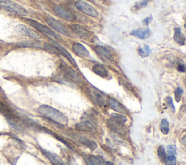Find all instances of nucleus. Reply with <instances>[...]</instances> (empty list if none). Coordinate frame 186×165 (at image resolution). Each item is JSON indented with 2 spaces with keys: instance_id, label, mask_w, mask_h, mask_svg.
<instances>
[{
  "instance_id": "nucleus-1",
  "label": "nucleus",
  "mask_w": 186,
  "mask_h": 165,
  "mask_svg": "<svg viewBox=\"0 0 186 165\" xmlns=\"http://www.w3.org/2000/svg\"><path fill=\"white\" fill-rule=\"evenodd\" d=\"M37 112L45 118L50 119L56 125L64 127L68 123L67 117L62 112L48 105H41L37 109Z\"/></svg>"
},
{
  "instance_id": "nucleus-2",
  "label": "nucleus",
  "mask_w": 186,
  "mask_h": 165,
  "mask_svg": "<svg viewBox=\"0 0 186 165\" xmlns=\"http://www.w3.org/2000/svg\"><path fill=\"white\" fill-rule=\"evenodd\" d=\"M0 7L18 16H26L28 12L24 7L12 0H0Z\"/></svg>"
},
{
  "instance_id": "nucleus-3",
  "label": "nucleus",
  "mask_w": 186,
  "mask_h": 165,
  "mask_svg": "<svg viewBox=\"0 0 186 165\" xmlns=\"http://www.w3.org/2000/svg\"><path fill=\"white\" fill-rule=\"evenodd\" d=\"M75 6L79 10L84 13L85 15L92 17H98V13L90 3L87 2L84 0H77L75 2Z\"/></svg>"
},
{
  "instance_id": "nucleus-4",
  "label": "nucleus",
  "mask_w": 186,
  "mask_h": 165,
  "mask_svg": "<svg viewBox=\"0 0 186 165\" xmlns=\"http://www.w3.org/2000/svg\"><path fill=\"white\" fill-rule=\"evenodd\" d=\"M107 125H108V128L110 130L117 133L118 135H124L126 134V132H127V129H126V126L124 125V123L116 120V119L113 118V117L108 119Z\"/></svg>"
},
{
  "instance_id": "nucleus-5",
  "label": "nucleus",
  "mask_w": 186,
  "mask_h": 165,
  "mask_svg": "<svg viewBox=\"0 0 186 165\" xmlns=\"http://www.w3.org/2000/svg\"><path fill=\"white\" fill-rule=\"evenodd\" d=\"M27 20H28V22H29V24H30L31 25H32L33 28H35L37 30L40 31L41 33H44V34L47 35V36L53 37V38L58 39V40H60L61 39V37L59 36L58 34H57L56 33L54 32L52 30H51L50 28H49L48 27L45 26V25H42L40 23L37 22V21L33 20L28 19Z\"/></svg>"
},
{
  "instance_id": "nucleus-6",
  "label": "nucleus",
  "mask_w": 186,
  "mask_h": 165,
  "mask_svg": "<svg viewBox=\"0 0 186 165\" xmlns=\"http://www.w3.org/2000/svg\"><path fill=\"white\" fill-rule=\"evenodd\" d=\"M89 95L92 101L99 107H104L106 105L107 99L106 96L101 91L94 88H89Z\"/></svg>"
},
{
  "instance_id": "nucleus-7",
  "label": "nucleus",
  "mask_w": 186,
  "mask_h": 165,
  "mask_svg": "<svg viewBox=\"0 0 186 165\" xmlns=\"http://www.w3.org/2000/svg\"><path fill=\"white\" fill-rule=\"evenodd\" d=\"M46 22L49 26L52 27V28H54L55 30H56L57 31H58L59 33H62V34L64 35V36H71L70 31L67 28L66 25H63L62 23H60V21L58 20L49 17L46 19Z\"/></svg>"
},
{
  "instance_id": "nucleus-8",
  "label": "nucleus",
  "mask_w": 186,
  "mask_h": 165,
  "mask_svg": "<svg viewBox=\"0 0 186 165\" xmlns=\"http://www.w3.org/2000/svg\"><path fill=\"white\" fill-rule=\"evenodd\" d=\"M53 10L58 16L67 21H73L75 20V15L64 6L61 5H55L53 7Z\"/></svg>"
},
{
  "instance_id": "nucleus-9",
  "label": "nucleus",
  "mask_w": 186,
  "mask_h": 165,
  "mask_svg": "<svg viewBox=\"0 0 186 165\" xmlns=\"http://www.w3.org/2000/svg\"><path fill=\"white\" fill-rule=\"evenodd\" d=\"M60 69L64 72V75L70 79L71 81H74L76 83H82V80L80 76L76 73L74 69L66 65V64H62L60 65Z\"/></svg>"
},
{
  "instance_id": "nucleus-10",
  "label": "nucleus",
  "mask_w": 186,
  "mask_h": 165,
  "mask_svg": "<svg viewBox=\"0 0 186 165\" xmlns=\"http://www.w3.org/2000/svg\"><path fill=\"white\" fill-rule=\"evenodd\" d=\"M39 148H40V151L42 152V154L48 159L49 162L52 163V165H67L66 163L63 162L62 159L57 154L50 152L49 151L45 150V149L42 148L41 147H39Z\"/></svg>"
},
{
  "instance_id": "nucleus-11",
  "label": "nucleus",
  "mask_w": 186,
  "mask_h": 165,
  "mask_svg": "<svg viewBox=\"0 0 186 165\" xmlns=\"http://www.w3.org/2000/svg\"><path fill=\"white\" fill-rule=\"evenodd\" d=\"M16 30L18 33H21L24 36L31 37V38H34L36 40H39L41 38V36H39L37 33H36L32 29L29 28V27L25 26L24 25H18L16 26Z\"/></svg>"
},
{
  "instance_id": "nucleus-12",
  "label": "nucleus",
  "mask_w": 186,
  "mask_h": 165,
  "mask_svg": "<svg viewBox=\"0 0 186 165\" xmlns=\"http://www.w3.org/2000/svg\"><path fill=\"white\" fill-rule=\"evenodd\" d=\"M72 50L75 54L80 57L88 58L90 57V53H89L88 50L85 48L84 46H83L79 43H76L73 45Z\"/></svg>"
},
{
  "instance_id": "nucleus-13",
  "label": "nucleus",
  "mask_w": 186,
  "mask_h": 165,
  "mask_svg": "<svg viewBox=\"0 0 186 165\" xmlns=\"http://www.w3.org/2000/svg\"><path fill=\"white\" fill-rule=\"evenodd\" d=\"M70 28L71 31H74L77 36L81 37V38H87V37L90 36V32L85 28L82 26V25L78 24H73L71 25Z\"/></svg>"
},
{
  "instance_id": "nucleus-14",
  "label": "nucleus",
  "mask_w": 186,
  "mask_h": 165,
  "mask_svg": "<svg viewBox=\"0 0 186 165\" xmlns=\"http://www.w3.org/2000/svg\"><path fill=\"white\" fill-rule=\"evenodd\" d=\"M76 129L82 131H93L96 129L95 125L91 120L86 119L82 123L77 124L76 125Z\"/></svg>"
},
{
  "instance_id": "nucleus-15",
  "label": "nucleus",
  "mask_w": 186,
  "mask_h": 165,
  "mask_svg": "<svg viewBox=\"0 0 186 165\" xmlns=\"http://www.w3.org/2000/svg\"><path fill=\"white\" fill-rule=\"evenodd\" d=\"M84 158L87 165H105L103 159L100 156L89 155L84 156Z\"/></svg>"
},
{
  "instance_id": "nucleus-16",
  "label": "nucleus",
  "mask_w": 186,
  "mask_h": 165,
  "mask_svg": "<svg viewBox=\"0 0 186 165\" xmlns=\"http://www.w3.org/2000/svg\"><path fill=\"white\" fill-rule=\"evenodd\" d=\"M94 50L96 52L97 54L100 55L102 57L108 59V60H113V56L111 53H110V51L107 48H106V47L103 46H96L94 48Z\"/></svg>"
},
{
  "instance_id": "nucleus-17",
  "label": "nucleus",
  "mask_w": 186,
  "mask_h": 165,
  "mask_svg": "<svg viewBox=\"0 0 186 165\" xmlns=\"http://www.w3.org/2000/svg\"><path fill=\"white\" fill-rule=\"evenodd\" d=\"M53 43H54V44L53 45H55V46L58 48L59 54H60V55H63V56H64L65 57H66V59H68V60L70 61V62L71 64H74V66L76 67V62H75V60H74V58L71 57V55L69 54L68 52H67V50H66V49H64L62 46H61V45L58 44V43L55 42V41H53Z\"/></svg>"
},
{
  "instance_id": "nucleus-18",
  "label": "nucleus",
  "mask_w": 186,
  "mask_h": 165,
  "mask_svg": "<svg viewBox=\"0 0 186 165\" xmlns=\"http://www.w3.org/2000/svg\"><path fill=\"white\" fill-rule=\"evenodd\" d=\"M132 36H134L140 39H145L151 36V31L148 28H143V29H138V30L132 31L131 33Z\"/></svg>"
},
{
  "instance_id": "nucleus-19",
  "label": "nucleus",
  "mask_w": 186,
  "mask_h": 165,
  "mask_svg": "<svg viewBox=\"0 0 186 165\" xmlns=\"http://www.w3.org/2000/svg\"><path fill=\"white\" fill-rule=\"evenodd\" d=\"M108 105H109V107L111 108L112 109H114V111L122 113V114H126V109H124V107L121 105L119 102L116 101L115 99H110L108 100Z\"/></svg>"
},
{
  "instance_id": "nucleus-20",
  "label": "nucleus",
  "mask_w": 186,
  "mask_h": 165,
  "mask_svg": "<svg viewBox=\"0 0 186 165\" xmlns=\"http://www.w3.org/2000/svg\"><path fill=\"white\" fill-rule=\"evenodd\" d=\"M92 70L95 73L102 78H106L108 75V72L107 69L101 64H95L92 68Z\"/></svg>"
},
{
  "instance_id": "nucleus-21",
  "label": "nucleus",
  "mask_w": 186,
  "mask_h": 165,
  "mask_svg": "<svg viewBox=\"0 0 186 165\" xmlns=\"http://www.w3.org/2000/svg\"><path fill=\"white\" fill-rule=\"evenodd\" d=\"M174 38L175 41L177 44L180 45H184L185 44V38L184 35L182 33L181 29L180 28H175V35H174Z\"/></svg>"
},
{
  "instance_id": "nucleus-22",
  "label": "nucleus",
  "mask_w": 186,
  "mask_h": 165,
  "mask_svg": "<svg viewBox=\"0 0 186 165\" xmlns=\"http://www.w3.org/2000/svg\"><path fill=\"white\" fill-rule=\"evenodd\" d=\"M21 46L24 47H41V43L38 41H25L19 43Z\"/></svg>"
},
{
  "instance_id": "nucleus-23",
  "label": "nucleus",
  "mask_w": 186,
  "mask_h": 165,
  "mask_svg": "<svg viewBox=\"0 0 186 165\" xmlns=\"http://www.w3.org/2000/svg\"><path fill=\"white\" fill-rule=\"evenodd\" d=\"M81 141H82V143L84 145V146H86L87 147H88L90 149L91 151H94L95 149H96L97 148V143L95 142H94V141L90 140V139L84 137H82L80 138Z\"/></svg>"
},
{
  "instance_id": "nucleus-24",
  "label": "nucleus",
  "mask_w": 186,
  "mask_h": 165,
  "mask_svg": "<svg viewBox=\"0 0 186 165\" xmlns=\"http://www.w3.org/2000/svg\"><path fill=\"white\" fill-rule=\"evenodd\" d=\"M54 79L56 80V81L62 82V83L66 84V85H67V86H71V87H73V86H74V84L73 83V82L71 81L70 79H68V78L66 77L65 75H56L54 78Z\"/></svg>"
},
{
  "instance_id": "nucleus-25",
  "label": "nucleus",
  "mask_w": 186,
  "mask_h": 165,
  "mask_svg": "<svg viewBox=\"0 0 186 165\" xmlns=\"http://www.w3.org/2000/svg\"><path fill=\"white\" fill-rule=\"evenodd\" d=\"M160 128H161V131L163 134L167 135L169 133V123H168L167 119H163L160 124Z\"/></svg>"
},
{
  "instance_id": "nucleus-26",
  "label": "nucleus",
  "mask_w": 186,
  "mask_h": 165,
  "mask_svg": "<svg viewBox=\"0 0 186 165\" xmlns=\"http://www.w3.org/2000/svg\"><path fill=\"white\" fill-rule=\"evenodd\" d=\"M138 52H139V54L142 57H145L148 56V55L151 54V49L149 48V46L145 45L143 48L139 49V51H138Z\"/></svg>"
},
{
  "instance_id": "nucleus-27",
  "label": "nucleus",
  "mask_w": 186,
  "mask_h": 165,
  "mask_svg": "<svg viewBox=\"0 0 186 165\" xmlns=\"http://www.w3.org/2000/svg\"><path fill=\"white\" fill-rule=\"evenodd\" d=\"M158 155L162 162H164L167 158V155H166V151L164 149V146H160L158 148Z\"/></svg>"
},
{
  "instance_id": "nucleus-28",
  "label": "nucleus",
  "mask_w": 186,
  "mask_h": 165,
  "mask_svg": "<svg viewBox=\"0 0 186 165\" xmlns=\"http://www.w3.org/2000/svg\"><path fill=\"white\" fill-rule=\"evenodd\" d=\"M111 117L116 119V120L122 122V123H125L127 121V119H126V117H124V116L122 115H119V114H116V113L112 114Z\"/></svg>"
},
{
  "instance_id": "nucleus-29",
  "label": "nucleus",
  "mask_w": 186,
  "mask_h": 165,
  "mask_svg": "<svg viewBox=\"0 0 186 165\" xmlns=\"http://www.w3.org/2000/svg\"><path fill=\"white\" fill-rule=\"evenodd\" d=\"M183 94V91L181 88H177V89L175 90V100L177 102H180L181 100V97L182 95Z\"/></svg>"
},
{
  "instance_id": "nucleus-30",
  "label": "nucleus",
  "mask_w": 186,
  "mask_h": 165,
  "mask_svg": "<svg viewBox=\"0 0 186 165\" xmlns=\"http://www.w3.org/2000/svg\"><path fill=\"white\" fill-rule=\"evenodd\" d=\"M164 162L166 165H176V158L175 156H168Z\"/></svg>"
},
{
  "instance_id": "nucleus-31",
  "label": "nucleus",
  "mask_w": 186,
  "mask_h": 165,
  "mask_svg": "<svg viewBox=\"0 0 186 165\" xmlns=\"http://www.w3.org/2000/svg\"><path fill=\"white\" fill-rule=\"evenodd\" d=\"M169 156H175L176 154V147L174 145H170L167 148Z\"/></svg>"
},
{
  "instance_id": "nucleus-32",
  "label": "nucleus",
  "mask_w": 186,
  "mask_h": 165,
  "mask_svg": "<svg viewBox=\"0 0 186 165\" xmlns=\"http://www.w3.org/2000/svg\"><path fill=\"white\" fill-rule=\"evenodd\" d=\"M167 103H168V105L172 109L173 111H175V106H174L173 105V101H172V99L171 97H169L167 99Z\"/></svg>"
},
{
  "instance_id": "nucleus-33",
  "label": "nucleus",
  "mask_w": 186,
  "mask_h": 165,
  "mask_svg": "<svg viewBox=\"0 0 186 165\" xmlns=\"http://www.w3.org/2000/svg\"><path fill=\"white\" fill-rule=\"evenodd\" d=\"M178 70L180 72H184L185 71V67L184 65L183 64H180L179 65H178Z\"/></svg>"
},
{
  "instance_id": "nucleus-34",
  "label": "nucleus",
  "mask_w": 186,
  "mask_h": 165,
  "mask_svg": "<svg viewBox=\"0 0 186 165\" xmlns=\"http://www.w3.org/2000/svg\"><path fill=\"white\" fill-rule=\"evenodd\" d=\"M151 17H148V18H146L145 20H144V22H146V23H144V24L148 25V23H150V21H151Z\"/></svg>"
},
{
  "instance_id": "nucleus-35",
  "label": "nucleus",
  "mask_w": 186,
  "mask_h": 165,
  "mask_svg": "<svg viewBox=\"0 0 186 165\" xmlns=\"http://www.w3.org/2000/svg\"><path fill=\"white\" fill-rule=\"evenodd\" d=\"M105 165H114V163L110 162H107L105 163Z\"/></svg>"
},
{
  "instance_id": "nucleus-36",
  "label": "nucleus",
  "mask_w": 186,
  "mask_h": 165,
  "mask_svg": "<svg viewBox=\"0 0 186 165\" xmlns=\"http://www.w3.org/2000/svg\"><path fill=\"white\" fill-rule=\"evenodd\" d=\"M182 141H183V144L185 145V136L183 137V140H182Z\"/></svg>"
},
{
  "instance_id": "nucleus-37",
  "label": "nucleus",
  "mask_w": 186,
  "mask_h": 165,
  "mask_svg": "<svg viewBox=\"0 0 186 165\" xmlns=\"http://www.w3.org/2000/svg\"><path fill=\"white\" fill-rule=\"evenodd\" d=\"M98 1H100V2H106V0H98Z\"/></svg>"
}]
</instances>
